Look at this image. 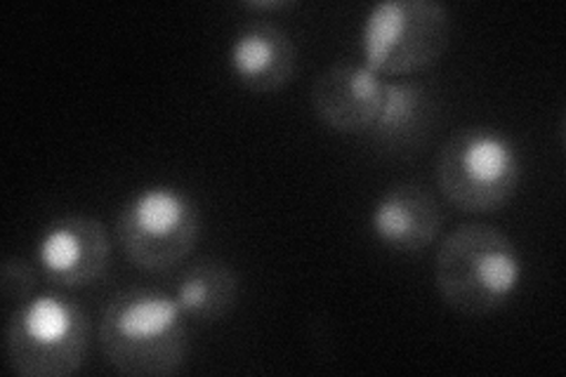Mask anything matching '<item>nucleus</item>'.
I'll return each instance as SVG.
<instances>
[{
	"instance_id": "1",
	"label": "nucleus",
	"mask_w": 566,
	"mask_h": 377,
	"mask_svg": "<svg viewBox=\"0 0 566 377\" xmlns=\"http://www.w3.org/2000/svg\"><path fill=\"white\" fill-rule=\"evenodd\" d=\"M99 349L114 370L130 377L180 373L187 352V318L172 295L128 289L116 293L99 318Z\"/></svg>"
},
{
	"instance_id": "2",
	"label": "nucleus",
	"mask_w": 566,
	"mask_h": 377,
	"mask_svg": "<svg viewBox=\"0 0 566 377\" xmlns=\"http://www.w3.org/2000/svg\"><path fill=\"white\" fill-rule=\"evenodd\" d=\"M522 281L524 260L515 241L491 224H460L437 250V293L458 314L501 312L515 300Z\"/></svg>"
},
{
	"instance_id": "3",
	"label": "nucleus",
	"mask_w": 566,
	"mask_h": 377,
	"mask_svg": "<svg viewBox=\"0 0 566 377\" xmlns=\"http://www.w3.org/2000/svg\"><path fill=\"white\" fill-rule=\"evenodd\" d=\"M522 154L515 139L486 125L455 130L437 156V185L460 212L489 214L515 199Z\"/></svg>"
},
{
	"instance_id": "4",
	"label": "nucleus",
	"mask_w": 566,
	"mask_h": 377,
	"mask_svg": "<svg viewBox=\"0 0 566 377\" xmlns=\"http://www.w3.org/2000/svg\"><path fill=\"white\" fill-rule=\"evenodd\" d=\"M91 318L62 293L33 295L8 314L6 356L20 377H69L83 368Z\"/></svg>"
},
{
	"instance_id": "5",
	"label": "nucleus",
	"mask_w": 566,
	"mask_h": 377,
	"mask_svg": "<svg viewBox=\"0 0 566 377\" xmlns=\"http://www.w3.org/2000/svg\"><path fill=\"white\" fill-rule=\"evenodd\" d=\"M201 233L199 203L170 185L135 191L120 206L116 239L128 262L147 274H166L197 248Z\"/></svg>"
},
{
	"instance_id": "6",
	"label": "nucleus",
	"mask_w": 566,
	"mask_h": 377,
	"mask_svg": "<svg viewBox=\"0 0 566 377\" xmlns=\"http://www.w3.org/2000/svg\"><path fill=\"white\" fill-rule=\"evenodd\" d=\"M451 43V14L437 0H382L359 29L364 66L378 76H406L437 64Z\"/></svg>"
},
{
	"instance_id": "7",
	"label": "nucleus",
	"mask_w": 566,
	"mask_h": 377,
	"mask_svg": "<svg viewBox=\"0 0 566 377\" xmlns=\"http://www.w3.org/2000/svg\"><path fill=\"white\" fill-rule=\"evenodd\" d=\"M33 258L50 283L60 289H87L109 269V229L91 214H64L43 227Z\"/></svg>"
},
{
	"instance_id": "8",
	"label": "nucleus",
	"mask_w": 566,
	"mask_h": 377,
	"mask_svg": "<svg viewBox=\"0 0 566 377\" xmlns=\"http://www.w3.org/2000/svg\"><path fill=\"white\" fill-rule=\"evenodd\" d=\"M385 81L364 64L338 62L312 83V109L326 128L357 135L368 133L380 114Z\"/></svg>"
},
{
	"instance_id": "9",
	"label": "nucleus",
	"mask_w": 566,
	"mask_h": 377,
	"mask_svg": "<svg viewBox=\"0 0 566 377\" xmlns=\"http://www.w3.org/2000/svg\"><path fill=\"white\" fill-rule=\"evenodd\" d=\"M444 224V214L430 189L416 182H399L385 189L368 214L374 239L395 253H422Z\"/></svg>"
},
{
	"instance_id": "10",
	"label": "nucleus",
	"mask_w": 566,
	"mask_h": 377,
	"mask_svg": "<svg viewBox=\"0 0 566 377\" xmlns=\"http://www.w3.org/2000/svg\"><path fill=\"white\" fill-rule=\"evenodd\" d=\"M227 64L248 93L272 95L295 78L297 48L283 27L251 22L234 33L227 50Z\"/></svg>"
},
{
	"instance_id": "11",
	"label": "nucleus",
	"mask_w": 566,
	"mask_h": 377,
	"mask_svg": "<svg viewBox=\"0 0 566 377\" xmlns=\"http://www.w3.org/2000/svg\"><path fill=\"white\" fill-rule=\"evenodd\" d=\"M172 297L187 321L216 326L237 307L239 276L224 260L201 258L182 274Z\"/></svg>"
},
{
	"instance_id": "12",
	"label": "nucleus",
	"mask_w": 566,
	"mask_h": 377,
	"mask_svg": "<svg viewBox=\"0 0 566 377\" xmlns=\"http://www.w3.org/2000/svg\"><path fill=\"white\" fill-rule=\"evenodd\" d=\"M434 114V102L430 90L413 81H385V97L380 114L368 133L380 145L403 147L424 135Z\"/></svg>"
},
{
	"instance_id": "13",
	"label": "nucleus",
	"mask_w": 566,
	"mask_h": 377,
	"mask_svg": "<svg viewBox=\"0 0 566 377\" xmlns=\"http://www.w3.org/2000/svg\"><path fill=\"white\" fill-rule=\"evenodd\" d=\"M35 279H39V269L33 262L24 258H6L0 264V291H3V302L8 312L17 310L20 304L33 297Z\"/></svg>"
},
{
	"instance_id": "14",
	"label": "nucleus",
	"mask_w": 566,
	"mask_h": 377,
	"mask_svg": "<svg viewBox=\"0 0 566 377\" xmlns=\"http://www.w3.org/2000/svg\"><path fill=\"white\" fill-rule=\"evenodd\" d=\"M291 3H283V0H279V3H248V8H255V10H286Z\"/></svg>"
}]
</instances>
